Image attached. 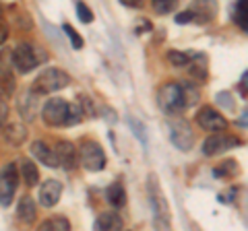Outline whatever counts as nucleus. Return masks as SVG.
<instances>
[{
    "mask_svg": "<svg viewBox=\"0 0 248 231\" xmlns=\"http://www.w3.org/2000/svg\"><path fill=\"white\" fill-rule=\"evenodd\" d=\"M238 91L242 97H248V71L240 76V83H238Z\"/></svg>",
    "mask_w": 248,
    "mask_h": 231,
    "instance_id": "e433bc0d",
    "label": "nucleus"
},
{
    "mask_svg": "<svg viewBox=\"0 0 248 231\" xmlns=\"http://www.w3.org/2000/svg\"><path fill=\"white\" fill-rule=\"evenodd\" d=\"M230 97H232L230 93H219L217 95V103H219L221 107H226V110H234V101H232Z\"/></svg>",
    "mask_w": 248,
    "mask_h": 231,
    "instance_id": "c9c22d12",
    "label": "nucleus"
},
{
    "mask_svg": "<svg viewBox=\"0 0 248 231\" xmlns=\"http://www.w3.org/2000/svg\"><path fill=\"white\" fill-rule=\"evenodd\" d=\"M62 31H64V33H66V37L71 40V43H73V48H75V50H81L83 45H85L83 37H81L79 33H77L75 29H73L71 25H68V23H64V25H62Z\"/></svg>",
    "mask_w": 248,
    "mask_h": 231,
    "instance_id": "c85d7f7f",
    "label": "nucleus"
},
{
    "mask_svg": "<svg viewBox=\"0 0 248 231\" xmlns=\"http://www.w3.org/2000/svg\"><path fill=\"white\" fill-rule=\"evenodd\" d=\"M240 138L232 136V134H223V132H215L213 136H209L207 141L203 143V153L207 157H213V155H219L223 151H230V149H236L240 147Z\"/></svg>",
    "mask_w": 248,
    "mask_h": 231,
    "instance_id": "1a4fd4ad",
    "label": "nucleus"
},
{
    "mask_svg": "<svg viewBox=\"0 0 248 231\" xmlns=\"http://www.w3.org/2000/svg\"><path fill=\"white\" fill-rule=\"evenodd\" d=\"M190 9H192V13L197 14V21L205 23V21L215 19V14H217V2H215V0H195Z\"/></svg>",
    "mask_w": 248,
    "mask_h": 231,
    "instance_id": "dca6fc26",
    "label": "nucleus"
},
{
    "mask_svg": "<svg viewBox=\"0 0 248 231\" xmlns=\"http://www.w3.org/2000/svg\"><path fill=\"white\" fill-rule=\"evenodd\" d=\"M85 118V114H83V107L81 103L77 101V103H68V114H66V126H75V124H79V122Z\"/></svg>",
    "mask_w": 248,
    "mask_h": 231,
    "instance_id": "bb28decb",
    "label": "nucleus"
},
{
    "mask_svg": "<svg viewBox=\"0 0 248 231\" xmlns=\"http://www.w3.org/2000/svg\"><path fill=\"white\" fill-rule=\"evenodd\" d=\"M6 118H9V105H6V101H2V99H0V130L4 128Z\"/></svg>",
    "mask_w": 248,
    "mask_h": 231,
    "instance_id": "4c0bfd02",
    "label": "nucleus"
},
{
    "mask_svg": "<svg viewBox=\"0 0 248 231\" xmlns=\"http://www.w3.org/2000/svg\"><path fill=\"white\" fill-rule=\"evenodd\" d=\"M182 85V95H184V103L186 107H192V105H197L199 103V99H201V91L195 83H190V81H184L180 83Z\"/></svg>",
    "mask_w": 248,
    "mask_h": 231,
    "instance_id": "5701e85b",
    "label": "nucleus"
},
{
    "mask_svg": "<svg viewBox=\"0 0 248 231\" xmlns=\"http://www.w3.org/2000/svg\"><path fill=\"white\" fill-rule=\"evenodd\" d=\"M15 62L11 50H0V95L15 93Z\"/></svg>",
    "mask_w": 248,
    "mask_h": 231,
    "instance_id": "6e6552de",
    "label": "nucleus"
},
{
    "mask_svg": "<svg viewBox=\"0 0 248 231\" xmlns=\"http://www.w3.org/2000/svg\"><path fill=\"white\" fill-rule=\"evenodd\" d=\"M68 229H71V223L64 217H52L42 223V231H68Z\"/></svg>",
    "mask_w": 248,
    "mask_h": 231,
    "instance_id": "b1692460",
    "label": "nucleus"
},
{
    "mask_svg": "<svg viewBox=\"0 0 248 231\" xmlns=\"http://www.w3.org/2000/svg\"><path fill=\"white\" fill-rule=\"evenodd\" d=\"M192 21H197V14L192 13V9L176 14V23H180V25H186V23H192Z\"/></svg>",
    "mask_w": 248,
    "mask_h": 231,
    "instance_id": "72a5a7b5",
    "label": "nucleus"
},
{
    "mask_svg": "<svg viewBox=\"0 0 248 231\" xmlns=\"http://www.w3.org/2000/svg\"><path fill=\"white\" fill-rule=\"evenodd\" d=\"M19 172H21V180L27 184V186H35L40 182V172H37V165L29 159H21L19 161Z\"/></svg>",
    "mask_w": 248,
    "mask_h": 231,
    "instance_id": "412c9836",
    "label": "nucleus"
},
{
    "mask_svg": "<svg viewBox=\"0 0 248 231\" xmlns=\"http://www.w3.org/2000/svg\"><path fill=\"white\" fill-rule=\"evenodd\" d=\"M77 14H79V19L83 23H91L93 21V11L85 2H77Z\"/></svg>",
    "mask_w": 248,
    "mask_h": 231,
    "instance_id": "473e14b6",
    "label": "nucleus"
},
{
    "mask_svg": "<svg viewBox=\"0 0 248 231\" xmlns=\"http://www.w3.org/2000/svg\"><path fill=\"white\" fill-rule=\"evenodd\" d=\"M147 194H149V202L153 209V223L159 229H170V206L164 196V190L159 186L157 175L151 173L147 178Z\"/></svg>",
    "mask_w": 248,
    "mask_h": 231,
    "instance_id": "f257e3e1",
    "label": "nucleus"
},
{
    "mask_svg": "<svg viewBox=\"0 0 248 231\" xmlns=\"http://www.w3.org/2000/svg\"><path fill=\"white\" fill-rule=\"evenodd\" d=\"M124 227V223L120 219L118 213H102L95 219V229L97 231H120Z\"/></svg>",
    "mask_w": 248,
    "mask_h": 231,
    "instance_id": "a211bd4d",
    "label": "nucleus"
},
{
    "mask_svg": "<svg viewBox=\"0 0 248 231\" xmlns=\"http://www.w3.org/2000/svg\"><path fill=\"white\" fill-rule=\"evenodd\" d=\"M25 138H27V130L23 124H19V122H11V124L4 128V141L13 144V147H21V144L25 143Z\"/></svg>",
    "mask_w": 248,
    "mask_h": 231,
    "instance_id": "6ab92c4d",
    "label": "nucleus"
},
{
    "mask_svg": "<svg viewBox=\"0 0 248 231\" xmlns=\"http://www.w3.org/2000/svg\"><path fill=\"white\" fill-rule=\"evenodd\" d=\"M46 60H48V54L40 48H35V45H31V43H19L17 48L13 50V62H15V68H17L21 74L31 72L42 62H46Z\"/></svg>",
    "mask_w": 248,
    "mask_h": 231,
    "instance_id": "f03ea898",
    "label": "nucleus"
},
{
    "mask_svg": "<svg viewBox=\"0 0 248 231\" xmlns=\"http://www.w3.org/2000/svg\"><path fill=\"white\" fill-rule=\"evenodd\" d=\"M31 153H33L35 159L42 161L44 165H48V167H60V159L56 155V149L48 147L46 143L35 141L33 144H31Z\"/></svg>",
    "mask_w": 248,
    "mask_h": 231,
    "instance_id": "2eb2a0df",
    "label": "nucleus"
},
{
    "mask_svg": "<svg viewBox=\"0 0 248 231\" xmlns=\"http://www.w3.org/2000/svg\"><path fill=\"white\" fill-rule=\"evenodd\" d=\"M56 155L60 159V167H64L66 172H73V169H77V165L81 163V157H79V153H77L75 144L68 141L56 143Z\"/></svg>",
    "mask_w": 248,
    "mask_h": 231,
    "instance_id": "ddd939ff",
    "label": "nucleus"
},
{
    "mask_svg": "<svg viewBox=\"0 0 248 231\" xmlns=\"http://www.w3.org/2000/svg\"><path fill=\"white\" fill-rule=\"evenodd\" d=\"M188 68H190V76L195 79L197 83H205L207 81V56H203V54H195V56L190 58L188 62Z\"/></svg>",
    "mask_w": 248,
    "mask_h": 231,
    "instance_id": "aec40b11",
    "label": "nucleus"
},
{
    "mask_svg": "<svg viewBox=\"0 0 248 231\" xmlns=\"http://www.w3.org/2000/svg\"><path fill=\"white\" fill-rule=\"evenodd\" d=\"M151 2H153V9L157 14H170L176 9L178 0H151Z\"/></svg>",
    "mask_w": 248,
    "mask_h": 231,
    "instance_id": "cd10ccee",
    "label": "nucleus"
},
{
    "mask_svg": "<svg viewBox=\"0 0 248 231\" xmlns=\"http://www.w3.org/2000/svg\"><path fill=\"white\" fill-rule=\"evenodd\" d=\"M60 196H62V184L58 180H46L40 188L37 200H40V204L46 206V209H52L54 204H58Z\"/></svg>",
    "mask_w": 248,
    "mask_h": 231,
    "instance_id": "4468645a",
    "label": "nucleus"
},
{
    "mask_svg": "<svg viewBox=\"0 0 248 231\" xmlns=\"http://www.w3.org/2000/svg\"><path fill=\"white\" fill-rule=\"evenodd\" d=\"M79 103H81V107H83V114H85V116H89V118H93V116H95V105H93V101H91L89 95L81 93V95H79Z\"/></svg>",
    "mask_w": 248,
    "mask_h": 231,
    "instance_id": "7c9ffc66",
    "label": "nucleus"
},
{
    "mask_svg": "<svg viewBox=\"0 0 248 231\" xmlns=\"http://www.w3.org/2000/svg\"><path fill=\"white\" fill-rule=\"evenodd\" d=\"M234 21L242 29H248V0H238V2H236Z\"/></svg>",
    "mask_w": 248,
    "mask_h": 231,
    "instance_id": "393cba45",
    "label": "nucleus"
},
{
    "mask_svg": "<svg viewBox=\"0 0 248 231\" xmlns=\"http://www.w3.org/2000/svg\"><path fill=\"white\" fill-rule=\"evenodd\" d=\"M170 138H172L174 147H178L180 151H190L192 143H195L192 128L188 122H184V120H176L174 124H170Z\"/></svg>",
    "mask_w": 248,
    "mask_h": 231,
    "instance_id": "9d476101",
    "label": "nucleus"
},
{
    "mask_svg": "<svg viewBox=\"0 0 248 231\" xmlns=\"http://www.w3.org/2000/svg\"><path fill=\"white\" fill-rule=\"evenodd\" d=\"M68 85H71L68 72H64L62 68H46V71H42V74L33 81L31 89L40 95H50V93H56V91L68 87Z\"/></svg>",
    "mask_w": 248,
    "mask_h": 231,
    "instance_id": "7ed1b4c3",
    "label": "nucleus"
},
{
    "mask_svg": "<svg viewBox=\"0 0 248 231\" xmlns=\"http://www.w3.org/2000/svg\"><path fill=\"white\" fill-rule=\"evenodd\" d=\"M197 124L203 130H209V132H223L228 128V120L213 107H203L197 114Z\"/></svg>",
    "mask_w": 248,
    "mask_h": 231,
    "instance_id": "9b49d317",
    "label": "nucleus"
},
{
    "mask_svg": "<svg viewBox=\"0 0 248 231\" xmlns=\"http://www.w3.org/2000/svg\"><path fill=\"white\" fill-rule=\"evenodd\" d=\"M79 157H81V165L87 172H102L106 167V155L97 143H83Z\"/></svg>",
    "mask_w": 248,
    "mask_h": 231,
    "instance_id": "0eeeda50",
    "label": "nucleus"
},
{
    "mask_svg": "<svg viewBox=\"0 0 248 231\" xmlns=\"http://www.w3.org/2000/svg\"><path fill=\"white\" fill-rule=\"evenodd\" d=\"M40 97H42L40 93H35L33 89H29L17 99V110L25 122H31L35 118L37 110H40Z\"/></svg>",
    "mask_w": 248,
    "mask_h": 231,
    "instance_id": "f8f14e48",
    "label": "nucleus"
},
{
    "mask_svg": "<svg viewBox=\"0 0 248 231\" xmlns=\"http://www.w3.org/2000/svg\"><path fill=\"white\" fill-rule=\"evenodd\" d=\"M157 103L161 112L168 116H178L186 110L184 95H182V85L180 83H166L157 91Z\"/></svg>",
    "mask_w": 248,
    "mask_h": 231,
    "instance_id": "20e7f679",
    "label": "nucleus"
},
{
    "mask_svg": "<svg viewBox=\"0 0 248 231\" xmlns=\"http://www.w3.org/2000/svg\"><path fill=\"white\" fill-rule=\"evenodd\" d=\"M238 126H248V107L240 114V118H238Z\"/></svg>",
    "mask_w": 248,
    "mask_h": 231,
    "instance_id": "a19ab883",
    "label": "nucleus"
},
{
    "mask_svg": "<svg viewBox=\"0 0 248 231\" xmlns=\"http://www.w3.org/2000/svg\"><path fill=\"white\" fill-rule=\"evenodd\" d=\"M17 217H19V221L25 223V225H31V223L35 221V217H37V206H35V202H33V198H31V196H23L19 200Z\"/></svg>",
    "mask_w": 248,
    "mask_h": 231,
    "instance_id": "f3484780",
    "label": "nucleus"
},
{
    "mask_svg": "<svg viewBox=\"0 0 248 231\" xmlns=\"http://www.w3.org/2000/svg\"><path fill=\"white\" fill-rule=\"evenodd\" d=\"M128 124H130V128H133V132H135V136L141 141L143 144L147 143V132H145V126L141 124V122H137L135 118H128Z\"/></svg>",
    "mask_w": 248,
    "mask_h": 231,
    "instance_id": "2f4dec72",
    "label": "nucleus"
},
{
    "mask_svg": "<svg viewBox=\"0 0 248 231\" xmlns=\"http://www.w3.org/2000/svg\"><path fill=\"white\" fill-rule=\"evenodd\" d=\"M213 173L217 175V178H234V175L238 173V163L234 159H228V161H223L219 167H215Z\"/></svg>",
    "mask_w": 248,
    "mask_h": 231,
    "instance_id": "a878e982",
    "label": "nucleus"
},
{
    "mask_svg": "<svg viewBox=\"0 0 248 231\" xmlns=\"http://www.w3.org/2000/svg\"><path fill=\"white\" fill-rule=\"evenodd\" d=\"M236 194H238V188H230V190H226V192H221L219 194V202H226V204H230V202H234V198H236Z\"/></svg>",
    "mask_w": 248,
    "mask_h": 231,
    "instance_id": "f704fd0d",
    "label": "nucleus"
},
{
    "mask_svg": "<svg viewBox=\"0 0 248 231\" xmlns=\"http://www.w3.org/2000/svg\"><path fill=\"white\" fill-rule=\"evenodd\" d=\"M6 40H9V27H6L4 21L0 19V45H2Z\"/></svg>",
    "mask_w": 248,
    "mask_h": 231,
    "instance_id": "58836bf2",
    "label": "nucleus"
},
{
    "mask_svg": "<svg viewBox=\"0 0 248 231\" xmlns=\"http://www.w3.org/2000/svg\"><path fill=\"white\" fill-rule=\"evenodd\" d=\"M68 103L62 97H52L42 110V118L48 126H66Z\"/></svg>",
    "mask_w": 248,
    "mask_h": 231,
    "instance_id": "423d86ee",
    "label": "nucleus"
},
{
    "mask_svg": "<svg viewBox=\"0 0 248 231\" xmlns=\"http://www.w3.org/2000/svg\"><path fill=\"white\" fill-rule=\"evenodd\" d=\"M168 62L172 66H186L190 62V56H188V54H184V52L172 50V52H168Z\"/></svg>",
    "mask_w": 248,
    "mask_h": 231,
    "instance_id": "c756f323",
    "label": "nucleus"
},
{
    "mask_svg": "<svg viewBox=\"0 0 248 231\" xmlns=\"http://www.w3.org/2000/svg\"><path fill=\"white\" fill-rule=\"evenodd\" d=\"M106 198L114 209H120V206L126 204V192H124V186L120 182H114L110 188L106 190Z\"/></svg>",
    "mask_w": 248,
    "mask_h": 231,
    "instance_id": "4be33fe9",
    "label": "nucleus"
},
{
    "mask_svg": "<svg viewBox=\"0 0 248 231\" xmlns=\"http://www.w3.org/2000/svg\"><path fill=\"white\" fill-rule=\"evenodd\" d=\"M0 19H2V4H0Z\"/></svg>",
    "mask_w": 248,
    "mask_h": 231,
    "instance_id": "79ce46f5",
    "label": "nucleus"
},
{
    "mask_svg": "<svg viewBox=\"0 0 248 231\" xmlns=\"http://www.w3.org/2000/svg\"><path fill=\"white\" fill-rule=\"evenodd\" d=\"M124 6H130V9H139L143 4V0H120Z\"/></svg>",
    "mask_w": 248,
    "mask_h": 231,
    "instance_id": "ea45409f",
    "label": "nucleus"
},
{
    "mask_svg": "<svg viewBox=\"0 0 248 231\" xmlns=\"http://www.w3.org/2000/svg\"><path fill=\"white\" fill-rule=\"evenodd\" d=\"M21 180V172L17 169L15 163H6L2 169H0V204L9 206L13 202L15 190L19 186Z\"/></svg>",
    "mask_w": 248,
    "mask_h": 231,
    "instance_id": "39448f33",
    "label": "nucleus"
}]
</instances>
